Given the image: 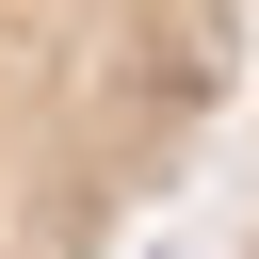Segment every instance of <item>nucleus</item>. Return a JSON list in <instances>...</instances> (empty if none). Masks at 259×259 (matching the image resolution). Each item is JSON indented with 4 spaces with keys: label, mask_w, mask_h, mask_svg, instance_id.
Returning <instances> with one entry per match:
<instances>
[{
    "label": "nucleus",
    "mask_w": 259,
    "mask_h": 259,
    "mask_svg": "<svg viewBox=\"0 0 259 259\" xmlns=\"http://www.w3.org/2000/svg\"><path fill=\"white\" fill-rule=\"evenodd\" d=\"M210 259H259V130H243V178H227V210H210Z\"/></svg>",
    "instance_id": "f03ea898"
},
{
    "label": "nucleus",
    "mask_w": 259,
    "mask_h": 259,
    "mask_svg": "<svg viewBox=\"0 0 259 259\" xmlns=\"http://www.w3.org/2000/svg\"><path fill=\"white\" fill-rule=\"evenodd\" d=\"M243 130L259 0H0V259H162Z\"/></svg>",
    "instance_id": "f257e3e1"
}]
</instances>
